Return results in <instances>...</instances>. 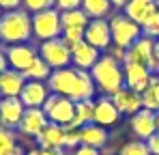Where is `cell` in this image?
I'll use <instances>...</instances> for the list:
<instances>
[{"label": "cell", "mask_w": 159, "mask_h": 155, "mask_svg": "<svg viewBox=\"0 0 159 155\" xmlns=\"http://www.w3.org/2000/svg\"><path fill=\"white\" fill-rule=\"evenodd\" d=\"M39 155H65L62 149H39Z\"/></svg>", "instance_id": "41"}, {"label": "cell", "mask_w": 159, "mask_h": 155, "mask_svg": "<svg viewBox=\"0 0 159 155\" xmlns=\"http://www.w3.org/2000/svg\"><path fill=\"white\" fill-rule=\"evenodd\" d=\"M127 2H129V0H110V4H112V7H116V9H125V7H127Z\"/></svg>", "instance_id": "42"}, {"label": "cell", "mask_w": 159, "mask_h": 155, "mask_svg": "<svg viewBox=\"0 0 159 155\" xmlns=\"http://www.w3.org/2000/svg\"><path fill=\"white\" fill-rule=\"evenodd\" d=\"M120 121V112H118V108L114 106L112 101V97H99L97 101H95V114H93V123H97V125H101V127H110V125H116Z\"/></svg>", "instance_id": "15"}, {"label": "cell", "mask_w": 159, "mask_h": 155, "mask_svg": "<svg viewBox=\"0 0 159 155\" xmlns=\"http://www.w3.org/2000/svg\"><path fill=\"white\" fill-rule=\"evenodd\" d=\"M65 147H71V149L80 147V127H73V125L65 127Z\"/></svg>", "instance_id": "34"}, {"label": "cell", "mask_w": 159, "mask_h": 155, "mask_svg": "<svg viewBox=\"0 0 159 155\" xmlns=\"http://www.w3.org/2000/svg\"><path fill=\"white\" fill-rule=\"evenodd\" d=\"M32 37V15L24 9L4 11L0 20V43L15 45V43H30Z\"/></svg>", "instance_id": "1"}, {"label": "cell", "mask_w": 159, "mask_h": 155, "mask_svg": "<svg viewBox=\"0 0 159 155\" xmlns=\"http://www.w3.org/2000/svg\"><path fill=\"white\" fill-rule=\"evenodd\" d=\"M9 155H26V151H24L22 147H15V149H13V151H11Z\"/></svg>", "instance_id": "43"}, {"label": "cell", "mask_w": 159, "mask_h": 155, "mask_svg": "<svg viewBox=\"0 0 159 155\" xmlns=\"http://www.w3.org/2000/svg\"><path fill=\"white\" fill-rule=\"evenodd\" d=\"M26 80H37V82H48V78L52 73V67L41 58V56H37L30 65H28L26 69L22 71Z\"/></svg>", "instance_id": "25"}, {"label": "cell", "mask_w": 159, "mask_h": 155, "mask_svg": "<svg viewBox=\"0 0 159 155\" xmlns=\"http://www.w3.org/2000/svg\"><path fill=\"white\" fill-rule=\"evenodd\" d=\"M155 58H157V60H159V39H157V41H155Z\"/></svg>", "instance_id": "44"}, {"label": "cell", "mask_w": 159, "mask_h": 155, "mask_svg": "<svg viewBox=\"0 0 159 155\" xmlns=\"http://www.w3.org/2000/svg\"><path fill=\"white\" fill-rule=\"evenodd\" d=\"M4 54H7V60H9L11 69L24 71L28 65L39 56V50L34 45H30V43H15V45H7Z\"/></svg>", "instance_id": "10"}, {"label": "cell", "mask_w": 159, "mask_h": 155, "mask_svg": "<svg viewBox=\"0 0 159 155\" xmlns=\"http://www.w3.org/2000/svg\"><path fill=\"white\" fill-rule=\"evenodd\" d=\"M80 144L93 147V149H103L107 144L106 127H101V125H97V123H88V125L80 127Z\"/></svg>", "instance_id": "21"}, {"label": "cell", "mask_w": 159, "mask_h": 155, "mask_svg": "<svg viewBox=\"0 0 159 155\" xmlns=\"http://www.w3.org/2000/svg\"><path fill=\"white\" fill-rule=\"evenodd\" d=\"M99 58H101V52L86 41H80L71 48V63L78 71H90Z\"/></svg>", "instance_id": "14"}, {"label": "cell", "mask_w": 159, "mask_h": 155, "mask_svg": "<svg viewBox=\"0 0 159 155\" xmlns=\"http://www.w3.org/2000/svg\"><path fill=\"white\" fill-rule=\"evenodd\" d=\"M82 11L90 20H106L112 11L110 0H82Z\"/></svg>", "instance_id": "24"}, {"label": "cell", "mask_w": 159, "mask_h": 155, "mask_svg": "<svg viewBox=\"0 0 159 155\" xmlns=\"http://www.w3.org/2000/svg\"><path fill=\"white\" fill-rule=\"evenodd\" d=\"M0 101H2V93H0Z\"/></svg>", "instance_id": "49"}, {"label": "cell", "mask_w": 159, "mask_h": 155, "mask_svg": "<svg viewBox=\"0 0 159 155\" xmlns=\"http://www.w3.org/2000/svg\"><path fill=\"white\" fill-rule=\"evenodd\" d=\"M75 76H78V69H71V67H65V69H52V73L48 78V88L54 95H62V97H69L73 84H75Z\"/></svg>", "instance_id": "11"}, {"label": "cell", "mask_w": 159, "mask_h": 155, "mask_svg": "<svg viewBox=\"0 0 159 155\" xmlns=\"http://www.w3.org/2000/svg\"><path fill=\"white\" fill-rule=\"evenodd\" d=\"M131 131L135 134L138 140H144V142H146V140L157 131V127H155V112H151V110H146V108L138 110L131 116Z\"/></svg>", "instance_id": "17"}, {"label": "cell", "mask_w": 159, "mask_h": 155, "mask_svg": "<svg viewBox=\"0 0 159 155\" xmlns=\"http://www.w3.org/2000/svg\"><path fill=\"white\" fill-rule=\"evenodd\" d=\"M37 142L41 149H62L65 147V127L48 123L37 136Z\"/></svg>", "instance_id": "23"}, {"label": "cell", "mask_w": 159, "mask_h": 155, "mask_svg": "<svg viewBox=\"0 0 159 155\" xmlns=\"http://www.w3.org/2000/svg\"><path fill=\"white\" fill-rule=\"evenodd\" d=\"M26 108L20 101V97H2L0 101V127L4 129H17L22 123Z\"/></svg>", "instance_id": "9"}, {"label": "cell", "mask_w": 159, "mask_h": 155, "mask_svg": "<svg viewBox=\"0 0 159 155\" xmlns=\"http://www.w3.org/2000/svg\"><path fill=\"white\" fill-rule=\"evenodd\" d=\"M95 82H93V78L88 71H78V76H75V84H73V88H71V93H69V99L71 101H86V99H93V95H95Z\"/></svg>", "instance_id": "22"}, {"label": "cell", "mask_w": 159, "mask_h": 155, "mask_svg": "<svg viewBox=\"0 0 159 155\" xmlns=\"http://www.w3.org/2000/svg\"><path fill=\"white\" fill-rule=\"evenodd\" d=\"M125 63H135V65H144L153 76H159V60L155 58V39L151 37H140L138 41H133L127 48V58Z\"/></svg>", "instance_id": "4"}, {"label": "cell", "mask_w": 159, "mask_h": 155, "mask_svg": "<svg viewBox=\"0 0 159 155\" xmlns=\"http://www.w3.org/2000/svg\"><path fill=\"white\" fill-rule=\"evenodd\" d=\"M24 84H26V78L17 69H7L4 73H0V93H2V97H20Z\"/></svg>", "instance_id": "20"}, {"label": "cell", "mask_w": 159, "mask_h": 155, "mask_svg": "<svg viewBox=\"0 0 159 155\" xmlns=\"http://www.w3.org/2000/svg\"><path fill=\"white\" fill-rule=\"evenodd\" d=\"M15 147H17V142H15V134H13V129L0 127V155H9Z\"/></svg>", "instance_id": "29"}, {"label": "cell", "mask_w": 159, "mask_h": 155, "mask_svg": "<svg viewBox=\"0 0 159 155\" xmlns=\"http://www.w3.org/2000/svg\"><path fill=\"white\" fill-rule=\"evenodd\" d=\"M146 147H148L151 155H159V131H155V134L146 140Z\"/></svg>", "instance_id": "37"}, {"label": "cell", "mask_w": 159, "mask_h": 155, "mask_svg": "<svg viewBox=\"0 0 159 155\" xmlns=\"http://www.w3.org/2000/svg\"><path fill=\"white\" fill-rule=\"evenodd\" d=\"M84 41L97 48L99 52H106L112 45V32L107 20H90L84 30Z\"/></svg>", "instance_id": "8"}, {"label": "cell", "mask_w": 159, "mask_h": 155, "mask_svg": "<svg viewBox=\"0 0 159 155\" xmlns=\"http://www.w3.org/2000/svg\"><path fill=\"white\" fill-rule=\"evenodd\" d=\"M155 127H157V131H159V110L155 112Z\"/></svg>", "instance_id": "45"}, {"label": "cell", "mask_w": 159, "mask_h": 155, "mask_svg": "<svg viewBox=\"0 0 159 155\" xmlns=\"http://www.w3.org/2000/svg\"><path fill=\"white\" fill-rule=\"evenodd\" d=\"M112 101L118 108L120 114L133 116L138 110H142V95L135 93V91H131V88H127V86H123L120 91H116V93L112 95Z\"/></svg>", "instance_id": "18"}, {"label": "cell", "mask_w": 159, "mask_h": 155, "mask_svg": "<svg viewBox=\"0 0 159 155\" xmlns=\"http://www.w3.org/2000/svg\"><path fill=\"white\" fill-rule=\"evenodd\" d=\"M62 35V22H60V11L56 9H45L39 13H32V37H37L41 43L58 39Z\"/></svg>", "instance_id": "3"}, {"label": "cell", "mask_w": 159, "mask_h": 155, "mask_svg": "<svg viewBox=\"0 0 159 155\" xmlns=\"http://www.w3.org/2000/svg\"><path fill=\"white\" fill-rule=\"evenodd\" d=\"M123 76H125V86L135 91V93H144L146 86L153 80V73L144 65H135V63H125L123 65Z\"/></svg>", "instance_id": "12"}, {"label": "cell", "mask_w": 159, "mask_h": 155, "mask_svg": "<svg viewBox=\"0 0 159 155\" xmlns=\"http://www.w3.org/2000/svg\"><path fill=\"white\" fill-rule=\"evenodd\" d=\"M50 88L45 82H37V80H26L22 93H20V101L24 103V108H43L45 99L50 97Z\"/></svg>", "instance_id": "13"}, {"label": "cell", "mask_w": 159, "mask_h": 155, "mask_svg": "<svg viewBox=\"0 0 159 155\" xmlns=\"http://www.w3.org/2000/svg\"><path fill=\"white\" fill-rule=\"evenodd\" d=\"M84 30H86V28H62L60 39H62L69 48H73L75 43L84 41Z\"/></svg>", "instance_id": "31"}, {"label": "cell", "mask_w": 159, "mask_h": 155, "mask_svg": "<svg viewBox=\"0 0 159 155\" xmlns=\"http://www.w3.org/2000/svg\"><path fill=\"white\" fill-rule=\"evenodd\" d=\"M123 11H125V15H127L129 20H133L135 24L144 26L155 13H157V7H155L153 0H129Z\"/></svg>", "instance_id": "19"}, {"label": "cell", "mask_w": 159, "mask_h": 155, "mask_svg": "<svg viewBox=\"0 0 159 155\" xmlns=\"http://www.w3.org/2000/svg\"><path fill=\"white\" fill-rule=\"evenodd\" d=\"M22 7H24V11H28V13L32 15V13H39V11H45V9H52L54 0H22Z\"/></svg>", "instance_id": "32"}, {"label": "cell", "mask_w": 159, "mask_h": 155, "mask_svg": "<svg viewBox=\"0 0 159 155\" xmlns=\"http://www.w3.org/2000/svg\"><path fill=\"white\" fill-rule=\"evenodd\" d=\"M73 155H101V153H99V149H93V147H84V144H80L78 149L73 151Z\"/></svg>", "instance_id": "39"}, {"label": "cell", "mask_w": 159, "mask_h": 155, "mask_svg": "<svg viewBox=\"0 0 159 155\" xmlns=\"http://www.w3.org/2000/svg\"><path fill=\"white\" fill-rule=\"evenodd\" d=\"M28 155H39V149H32V151H28Z\"/></svg>", "instance_id": "46"}, {"label": "cell", "mask_w": 159, "mask_h": 155, "mask_svg": "<svg viewBox=\"0 0 159 155\" xmlns=\"http://www.w3.org/2000/svg\"><path fill=\"white\" fill-rule=\"evenodd\" d=\"M106 56H110L112 60H116V63H120V65H125V58H127V48H120V45L112 43V45L106 50Z\"/></svg>", "instance_id": "35"}, {"label": "cell", "mask_w": 159, "mask_h": 155, "mask_svg": "<svg viewBox=\"0 0 159 155\" xmlns=\"http://www.w3.org/2000/svg\"><path fill=\"white\" fill-rule=\"evenodd\" d=\"M50 121L45 116V112L41 108H26L24 116H22V123H20V131L24 136H30V138H37L41 134V129L45 127Z\"/></svg>", "instance_id": "16"}, {"label": "cell", "mask_w": 159, "mask_h": 155, "mask_svg": "<svg viewBox=\"0 0 159 155\" xmlns=\"http://www.w3.org/2000/svg\"><path fill=\"white\" fill-rule=\"evenodd\" d=\"M0 9H2V11H15V9H22V0H0Z\"/></svg>", "instance_id": "38"}, {"label": "cell", "mask_w": 159, "mask_h": 155, "mask_svg": "<svg viewBox=\"0 0 159 155\" xmlns=\"http://www.w3.org/2000/svg\"><path fill=\"white\" fill-rule=\"evenodd\" d=\"M48 116V121L54 125H60V127H67L71 125L73 121V114H75V101H71L69 97H62V95H50L43 108H41Z\"/></svg>", "instance_id": "6"}, {"label": "cell", "mask_w": 159, "mask_h": 155, "mask_svg": "<svg viewBox=\"0 0 159 155\" xmlns=\"http://www.w3.org/2000/svg\"><path fill=\"white\" fill-rule=\"evenodd\" d=\"M106 155H110V153H106Z\"/></svg>", "instance_id": "50"}, {"label": "cell", "mask_w": 159, "mask_h": 155, "mask_svg": "<svg viewBox=\"0 0 159 155\" xmlns=\"http://www.w3.org/2000/svg\"><path fill=\"white\" fill-rule=\"evenodd\" d=\"M118 155H151V151H148V147H146L144 140H131V142H127L120 149Z\"/></svg>", "instance_id": "30"}, {"label": "cell", "mask_w": 159, "mask_h": 155, "mask_svg": "<svg viewBox=\"0 0 159 155\" xmlns=\"http://www.w3.org/2000/svg\"><path fill=\"white\" fill-rule=\"evenodd\" d=\"M110 32H112V43L120 45V48H129L133 41H138L142 37V26L129 20L125 13H116L107 20Z\"/></svg>", "instance_id": "5"}, {"label": "cell", "mask_w": 159, "mask_h": 155, "mask_svg": "<svg viewBox=\"0 0 159 155\" xmlns=\"http://www.w3.org/2000/svg\"><path fill=\"white\" fill-rule=\"evenodd\" d=\"M88 73H90V78H93L95 86H97L103 95H107V97H112L116 91H120V88L125 86L123 65L116 63V60H112V58L106 56V54L95 63V67H93Z\"/></svg>", "instance_id": "2"}, {"label": "cell", "mask_w": 159, "mask_h": 155, "mask_svg": "<svg viewBox=\"0 0 159 155\" xmlns=\"http://www.w3.org/2000/svg\"><path fill=\"white\" fill-rule=\"evenodd\" d=\"M54 9L65 13V11H73V9H82V0H54Z\"/></svg>", "instance_id": "36"}, {"label": "cell", "mask_w": 159, "mask_h": 155, "mask_svg": "<svg viewBox=\"0 0 159 155\" xmlns=\"http://www.w3.org/2000/svg\"><path fill=\"white\" fill-rule=\"evenodd\" d=\"M60 22H62V28H86L90 17L82 9H73V11L60 13Z\"/></svg>", "instance_id": "28"}, {"label": "cell", "mask_w": 159, "mask_h": 155, "mask_svg": "<svg viewBox=\"0 0 159 155\" xmlns=\"http://www.w3.org/2000/svg\"><path fill=\"white\" fill-rule=\"evenodd\" d=\"M39 56L52 67V69H65L71 63V48L58 37V39H50L43 41L39 45Z\"/></svg>", "instance_id": "7"}, {"label": "cell", "mask_w": 159, "mask_h": 155, "mask_svg": "<svg viewBox=\"0 0 159 155\" xmlns=\"http://www.w3.org/2000/svg\"><path fill=\"white\" fill-rule=\"evenodd\" d=\"M153 2H155V7H157V9H159V0H153Z\"/></svg>", "instance_id": "47"}, {"label": "cell", "mask_w": 159, "mask_h": 155, "mask_svg": "<svg viewBox=\"0 0 159 155\" xmlns=\"http://www.w3.org/2000/svg\"><path fill=\"white\" fill-rule=\"evenodd\" d=\"M93 114H95V101H93V99L78 101L75 103V114H73L71 125H73V127H84V125L93 123Z\"/></svg>", "instance_id": "26"}, {"label": "cell", "mask_w": 159, "mask_h": 155, "mask_svg": "<svg viewBox=\"0 0 159 155\" xmlns=\"http://www.w3.org/2000/svg\"><path fill=\"white\" fill-rule=\"evenodd\" d=\"M140 95H142V108H146L151 112H157L159 110V76H153L146 91L140 93Z\"/></svg>", "instance_id": "27"}, {"label": "cell", "mask_w": 159, "mask_h": 155, "mask_svg": "<svg viewBox=\"0 0 159 155\" xmlns=\"http://www.w3.org/2000/svg\"><path fill=\"white\" fill-rule=\"evenodd\" d=\"M142 35H144V37H151V39H155V41L159 39V9H157V13L142 26Z\"/></svg>", "instance_id": "33"}, {"label": "cell", "mask_w": 159, "mask_h": 155, "mask_svg": "<svg viewBox=\"0 0 159 155\" xmlns=\"http://www.w3.org/2000/svg\"><path fill=\"white\" fill-rule=\"evenodd\" d=\"M2 15H4V11H2V9H0V20H2Z\"/></svg>", "instance_id": "48"}, {"label": "cell", "mask_w": 159, "mask_h": 155, "mask_svg": "<svg viewBox=\"0 0 159 155\" xmlns=\"http://www.w3.org/2000/svg\"><path fill=\"white\" fill-rule=\"evenodd\" d=\"M9 69V60H7V54H4V50H0V73H4Z\"/></svg>", "instance_id": "40"}]
</instances>
